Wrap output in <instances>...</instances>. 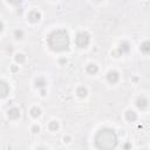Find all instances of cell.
Listing matches in <instances>:
<instances>
[{"instance_id":"1","label":"cell","mask_w":150,"mask_h":150,"mask_svg":"<svg viewBox=\"0 0 150 150\" xmlns=\"http://www.w3.org/2000/svg\"><path fill=\"white\" fill-rule=\"evenodd\" d=\"M47 43L54 52H65L69 48L70 40L67 32L63 29H56L52 32L47 38Z\"/></svg>"},{"instance_id":"2","label":"cell","mask_w":150,"mask_h":150,"mask_svg":"<svg viewBox=\"0 0 150 150\" xmlns=\"http://www.w3.org/2000/svg\"><path fill=\"white\" fill-rule=\"evenodd\" d=\"M117 146V136L113 129L103 128L95 136V147L97 149H114Z\"/></svg>"},{"instance_id":"3","label":"cell","mask_w":150,"mask_h":150,"mask_svg":"<svg viewBox=\"0 0 150 150\" xmlns=\"http://www.w3.org/2000/svg\"><path fill=\"white\" fill-rule=\"evenodd\" d=\"M89 41H90V35H89L87 32H80L78 35H76V46L80 48H84L89 45Z\"/></svg>"},{"instance_id":"4","label":"cell","mask_w":150,"mask_h":150,"mask_svg":"<svg viewBox=\"0 0 150 150\" xmlns=\"http://www.w3.org/2000/svg\"><path fill=\"white\" fill-rule=\"evenodd\" d=\"M120 79V75L119 73L115 72V70H110V72L107 74V80L109 81L110 83H116Z\"/></svg>"},{"instance_id":"5","label":"cell","mask_w":150,"mask_h":150,"mask_svg":"<svg viewBox=\"0 0 150 150\" xmlns=\"http://www.w3.org/2000/svg\"><path fill=\"white\" fill-rule=\"evenodd\" d=\"M28 19H29V21H32V22H38V21L41 19V13L38 12V11H32V12H29V14H28Z\"/></svg>"},{"instance_id":"6","label":"cell","mask_w":150,"mask_h":150,"mask_svg":"<svg viewBox=\"0 0 150 150\" xmlns=\"http://www.w3.org/2000/svg\"><path fill=\"white\" fill-rule=\"evenodd\" d=\"M136 106H137L140 109H146L148 107V100L144 96H140L137 100H136Z\"/></svg>"},{"instance_id":"7","label":"cell","mask_w":150,"mask_h":150,"mask_svg":"<svg viewBox=\"0 0 150 150\" xmlns=\"http://www.w3.org/2000/svg\"><path fill=\"white\" fill-rule=\"evenodd\" d=\"M7 116H8L10 119H12V120L18 119V117L20 116V110H19V109H17V108L10 109V110L7 111Z\"/></svg>"},{"instance_id":"8","label":"cell","mask_w":150,"mask_h":150,"mask_svg":"<svg viewBox=\"0 0 150 150\" xmlns=\"http://www.w3.org/2000/svg\"><path fill=\"white\" fill-rule=\"evenodd\" d=\"M129 51H130V46L128 42H122L121 45H120V47L117 48V52H119L120 54H127Z\"/></svg>"},{"instance_id":"9","label":"cell","mask_w":150,"mask_h":150,"mask_svg":"<svg viewBox=\"0 0 150 150\" xmlns=\"http://www.w3.org/2000/svg\"><path fill=\"white\" fill-rule=\"evenodd\" d=\"M125 117H127V120L129 122H134V121H136V120H137V115H136V113H135V111H133V110L127 111Z\"/></svg>"},{"instance_id":"10","label":"cell","mask_w":150,"mask_h":150,"mask_svg":"<svg viewBox=\"0 0 150 150\" xmlns=\"http://www.w3.org/2000/svg\"><path fill=\"white\" fill-rule=\"evenodd\" d=\"M86 69H87V72H88L89 74H95V73L99 72V67H97L95 63H89Z\"/></svg>"},{"instance_id":"11","label":"cell","mask_w":150,"mask_h":150,"mask_svg":"<svg viewBox=\"0 0 150 150\" xmlns=\"http://www.w3.org/2000/svg\"><path fill=\"white\" fill-rule=\"evenodd\" d=\"M141 52L144 54H149L150 53V42L149 41H146L141 45Z\"/></svg>"},{"instance_id":"12","label":"cell","mask_w":150,"mask_h":150,"mask_svg":"<svg viewBox=\"0 0 150 150\" xmlns=\"http://www.w3.org/2000/svg\"><path fill=\"white\" fill-rule=\"evenodd\" d=\"M8 92H10V88H8V86H7V83L2 81V83H1V96L5 97L7 94H8Z\"/></svg>"},{"instance_id":"13","label":"cell","mask_w":150,"mask_h":150,"mask_svg":"<svg viewBox=\"0 0 150 150\" xmlns=\"http://www.w3.org/2000/svg\"><path fill=\"white\" fill-rule=\"evenodd\" d=\"M31 115L33 117H39L40 115H41V110H40L39 108H37V107L32 108L31 109Z\"/></svg>"},{"instance_id":"14","label":"cell","mask_w":150,"mask_h":150,"mask_svg":"<svg viewBox=\"0 0 150 150\" xmlns=\"http://www.w3.org/2000/svg\"><path fill=\"white\" fill-rule=\"evenodd\" d=\"M78 95L80 97H84V96H87V89L84 88V87H80V88L78 89Z\"/></svg>"},{"instance_id":"15","label":"cell","mask_w":150,"mask_h":150,"mask_svg":"<svg viewBox=\"0 0 150 150\" xmlns=\"http://www.w3.org/2000/svg\"><path fill=\"white\" fill-rule=\"evenodd\" d=\"M45 84H46V82L43 79H37V80H35V86L37 87H43Z\"/></svg>"},{"instance_id":"16","label":"cell","mask_w":150,"mask_h":150,"mask_svg":"<svg viewBox=\"0 0 150 150\" xmlns=\"http://www.w3.org/2000/svg\"><path fill=\"white\" fill-rule=\"evenodd\" d=\"M15 61L19 62V63L24 62L25 61V55H24V54H17V56H15Z\"/></svg>"},{"instance_id":"17","label":"cell","mask_w":150,"mask_h":150,"mask_svg":"<svg viewBox=\"0 0 150 150\" xmlns=\"http://www.w3.org/2000/svg\"><path fill=\"white\" fill-rule=\"evenodd\" d=\"M59 128V124H58V122H55V121H52L51 123H49V129L51 130H56Z\"/></svg>"},{"instance_id":"18","label":"cell","mask_w":150,"mask_h":150,"mask_svg":"<svg viewBox=\"0 0 150 150\" xmlns=\"http://www.w3.org/2000/svg\"><path fill=\"white\" fill-rule=\"evenodd\" d=\"M8 2L10 4H12V5H14V6H18L19 4L22 2V0H8Z\"/></svg>"},{"instance_id":"19","label":"cell","mask_w":150,"mask_h":150,"mask_svg":"<svg viewBox=\"0 0 150 150\" xmlns=\"http://www.w3.org/2000/svg\"><path fill=\"white\" fill-rule=\"evenodd\" d=\"M15 38H17V39H21V38L24 37V33L21 31H15Z\"/></svg>"},{"instance_id":"20","label":"cell","mask_w":150,"mask_h":150,"mask_svg":"<svg viewBox=\"0 0 150 150\" xmlns=\"http://www.w3.org/2000/svg\"><path fill=\"white\" fill-rule=\"evenodd\" d=\"M32 131L33 133H39V127H38V125H34V127L32 128Z\"/></svg>"},{"instance_id":"21","label":"cell","mask_w":150,"mask_h":150,"mask_svg":"<svg viewBox=\"0 0 150 150\" xmlns=\"http://www.w3.org/2000/svg\"><path fill=\"white\" fill-rule=\"evenodd\" d=\"M95 1H101V0H95Z\"/></svg>"}]
</instances>
